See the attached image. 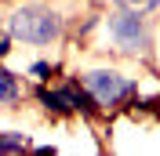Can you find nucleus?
<instances>
[{
    "instance_id": "obj_7",
    "label": "nucleus",
    "mask_w": 160,
    "mask_h": 156,
    "mask_svg": "<svg viewBox=\"0 0 160 156\" xmlns=\"http://www.w3.org/2000/svg\"><path fill=\"white\" fill-rule=\"evenodd\" d=\"M109 4L120 11H138V15H149V11L160 7V0H109Z\"/></svg>"
},
{
    "instance_id": "obj_10",
    "label": "nucleus",
    "mask_w": 160,
    "mask_h": 156,
    "mask_svg": "<svg viewBox=\"0 0 160 156\" xmlns=\"http://www.w3.org/2000/svg\"><path fill=\"white\" fill-rule=\"evenodd\" d=\"M0 26H4V18H0Z\"/></svg>"
},
{
    "instance_id": "obj_8",
    "label": "nucleus",
    "mask_w": 160,
    "mask_h": 156,
    "mask_svg": "<svg viewBox=\"0 0 160 156\" xmlns=\"http://www.w3.org/2000/svg\"><path fill=\"white\" fill-rule=\"evenodd\" d=\"M55 73H58V66H51V62H44V58L29 66V76H33V80H40V84H48Z\"/></svg>"
},
{
    "instance_id": "obj_9",
    "label": "nucleus",
    "mask_w": 160,
    "mask_h": 156,
    "mask_svg": "<svg viewBox=\"0 0 160 156\" xmlns=\"http://www.w3.org/2000/svg\"><path fill=\"white\" fill-rule=\"evenodd\" d=\"M11 44H15V40H11V33L4 29V33H0V62H4V58L11 55Z\"/></svg>"
},
{
    "instance_id": "obj_6",
    "label": "nucleus",
    "mask_w": 160,
    "mask_h": 156,
    "mask_svg": "<svg viewBox=\"0 0 160 156\" xmlns=\"http://www.w3.org/2000/svg\"><path fill=\"white\" fill-rule=\"evenodd\" d=\"M29 149V138L22 131H0V156H15Z\"/></svg>"
},
{
    "instance_id": "obj_1",
    "label": "nucleus",
    "mask_w": 160,
    "mask_h": 156,
    "mask_svg": "<svg viewBox=\"0 0 160 156\" xmlns=\"http://www.w3.org/2000/svg\"><path fill=\"white\" fill-rule=\"evenodd\" d=\"M4 29L11 33V40L44 47V44L62 40V33H66V18H62L58 11L44 7L40 0H29V4H18V7L4 18Z\"/></svg>"
},
{
    "instance_id": "obj_4",
    "label": "nucleus",
    "mask_w": 160,
    "mask_h": 156,
    "mask_svg": "<svg viewBox=\"0 0 160 156\" xmlns=\"http://www.w3.org/2000/svg\"><path fill=\"white\" fill-rule=\"evenodd\" d=\"M37 102L48 109V113H55V116H69V113H73V102H69L66 84H62V87H48V84H40V87H37Z\"/></svg>"
},
{
    "instance_id": "obj_2",
    "label": "nucleus",
    "mask_w": 160,
    "mask_h": 156,
    "mask_svg": "<svg viewBox=\"0 0 160 156\" xmlns=\"http://www.w3.org/2000/svg\"><path fill=\"white\" fill-rule=\"evenodd\" d=\"M106 33H109V44L120 51V55H128V58H146L153 47V33H149V22L146 15L138 11H109L106 18H102Z\"/></svg>"
},
{
    "instance_id": "obj_5",
    "label": "nucleus",
    "mask_w": 160,
    "mask_h": 156,
    "mask_svg": "<svg viewBox=\"0 0 160 156\" xmlns=\"http://www.w3.org/2000/svg\"><path fill=\"white\" fill-rule=\"evenodd\" d=\"M22 95H26V84L18 80V73H11V69L0 66V105L15 109L22 102Z\"/></svg>"
},
{
    "instance_id": "obj_3",
    "label": "nucleus",
    "mask_w": 160,
    "mask_h": 156,
    "mask_svg": "<svg viewBox=\"0 0 160 156\" xmlns=\"http://www.w3.org/2000/svg\"><path fill=\"white\" fill-rule=\"evenodd\" d=\"M80 84L95 95V102L102 109H120L124 102L138 95V84L117 69H88V73H80Z\"/></svg>"
}]
</instances>
